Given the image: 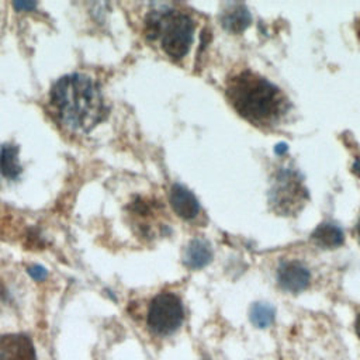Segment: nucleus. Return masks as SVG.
<instances>
[{"label": "nucleus", "instance_id": "1", "mask_svg": "<svg viewBox=\"0 0 360 360\" xmlns=\"http://www.w3.org/2000/svg\"><path fill=\"white\" fill-rule=\"evenodd\" d=\"M51 103L58 121L73 132H89L107 112L98 86L77 73L63 76L53 84Z\"/></svg>", "mask_w": 360, "mask_h": 360}, {"label": "nucleus", "instance_id": "2", "mask_svg": "<svg viewBox=\"0 0 360 360\" xmlns=\"http://www.w3.org/2000/svg\"><path fill=\"white\" fill-rule=\"evenodd\" d=\"M226 91L235 110L256 124L276 118L284 103L283 94L274 84L249 70L232 77Z\"/></svg>", "mask_w": 360, "mask_h": 360}, {"label": "nucleus", "instance_id": "3", "mask_svg": "<svg viewBox=\"0 0 360 360\" xmlns=\"http://www.w3.org/2000/svg\"><path fill=\"white\" fill-rule=\"evenodd\" d=\"M194 22L184 13L152 11L146 18V35L160 37L163 51L172 59H181L193 42Z\"/></svg>", "mask_w": 360, "mask_h": 360}, {"label": "nucleus", "instance_id": "4", "mask_svg": "<svg viewBox=\"0 0 360 360\" xmlns=\"http://www.w3.org/2000/svg\"><path fill=\"white\" fill-rule=\"evenodd\" d=\"M184 318L183 304L173 292L158 294L148 309V326L156 335H170L179 329Z\"/></svg>", "mask_w": 360, "mask_h": 360}, {"label": "nucleus", "instance_id": "5", "mask_svg": "<svg viewBox=\"0 0 360 360\" xmlns=\"http://www.w3.org/2000/svg\"><path fill=\"white\" fill-rule=\"evenodd\" d=\"M311 274L305 266L298 262H287L278 267L277 281L280 287L290 292H300L309 284Z\"/></svg>", "mask_w": 360, "mask_h": 360}, {"label": "nucleus", "instance_id": "6", "mask_svg": "<svg viewBox=\"0 0 360 360\" xmlns=\"http://www.w3.org/2000/svg\"><path fill=\"white\" fill-rule=\"evenodd\" d=\"M0 360H37L31 339L25 335L1 336Z\"/></svg>", "mask_w": 360, "mask_h": 360}, {"label": "nucleus", "instance_id": "7", "mask_svg": "<svg viewBox=\"0 0 360 360\" xmlns=\"http://www.w3.org/2000/svg\"><path fill=\"white\" fill-rule=\"evenodd\" d=\"M170 204L173 211L184 218L193 219L200 212V205L194 194L181 184H174L170 190Z\"/></svg>", "mask_w": 360, "mask_h": 360}, {"label": "nucleus", "instance_id": "8", "mask_svg": "<svg viewBox=\"0 0 360 360\" xmlns=\"http://www.w3.org/2000/svg\"><path fill=\"white\" fill-rule=\"evenodd\" d=\"M183 260L190 269H201L212 260V250L205 240L194 239L187 245Z\"/></svg>", "mask_w": 360, "mask_h": 360}, {"label": "nucleus", "instance_id": "9", "mask_svg": "<svg viewBox=\"0 0 360 360\" xmlns=\"http://www.w3.org/2000/svg\"><path fill=\"white\" fill-rule=\"evenodd\" d=\"M221 22L228 31L240 32L250 24V13L243 4L233 3L221 14Z\"/></svg>", "mask_w": 360, "mask_h": 360}, {"label": "nucleus", "instance_id": "10", "mask_svg": "<svg viewBox=\"0 0 360 360\" xmlns=\"http://www.w3.org/2000/svg\"><path fill=\"white\" fill-rule=\"evenodd\" d=\"M0 173L7 179H15L21 173L17 146L4 145L0 149Z\"/></svg>", "mask_w": 360, "mask_h": 360}, {"label": "nucleus", "instance_id": "11", "mask_svg": "<svg viewBox=\"0 0 360 360\" xmlns=\"http://www.w3.org/2000/svg\"><path fill=\"white\" fill-rule=\"evenodd\" d=\"M312 238L322 246L326 248H336L343 243V232L339 226L333 224H322L319 225L314 233Z\"/></svg>", "mask_w": 360, "mask_h": 360}, {"label": "nucleus", "instance_id": "12", "mask_svg": "<svg viewBox=\"0 0 360 360\" xmlns=\"http://www.w3.org/2000/svg\"><path fill=\"white\" fill-rule=\"evenodd\" d=\"M274 308L266 302H256L250 309V321L256 328H267L274 321Z\"/></svg>", "mask_w": 360, "mask_h": 360}, {"label": "nucleus", "instance_id": "13", "mask_svg": "<svg viewBox=\"0 0 360 360\" xmlns=\"http://www.w3.org/2000/svg\"><path fill=\"white\" fill-rule=\"evenodd\" d=\"M28 273L34 280H38V281H41L46 277V270L42 266H32L28 269Z\"/></svg>", "mask_w": 360, "mask_h": 360}, {"label": "nucleus", "instance_id": "14", "mask_svg": "<svg viewBox=\"0 0 360 360\" xmlns=\"http://www.w3.org/2000/svg\"><path fill=\"white\" fill-rule=\"evenodd\" d=\"M14 7L17 8V10H27V11H30V10H32V8H35V3H14Z\"/></svg>", "mask_w": 360, "mask_h": 360}, {"label": "nucleus", "instance_id": "15", "mask_svg": "<svg viewBox=\"0 0 360 360\" xmlns=\"http://www.w3.org/2000/svg\"><path fill=\"white\" fill-rule=\"evenodd\" d=\"M274 152L277 153V155H283L284 152H287V145L285 143H277L276 146H274Z\"/></svg>", "mask_w": 360, "mask_h": 360}, {"label": "nucleus", "instance_id": "16", "mask_svg": "<svg viewBox=\"0 0 360 360\" xmlns=\"http://www.w3.org/2000/svg\"><path fill=\"white\" fill-rule=\"evenodd\" d=\"M354 330H356L357 336L360 338V314H359V315H357V318H356V322H354Z\"/></svg>", "mask_w": 360, "mask_h": 360}, {"label": "nucleus", "instance_id": "17", "mask_svg": "<svg viewBox=\"0 0 360 360\" xmlns=\"http://www.w3.org/2000/svg\"><path fill=\"white\" fill-rule=\"evenodd\" d=\"M353 172L357 173V174H360V159H357V160L354 162V165H353Z\"/></svg>", "mask_w": 360, "mask_h": 360}, {"label": "nucleus", "instance_id": "18", "mask_svg": "<svg viewBox=\"0 0 360 360\" xmlns=\"http://www.w3.org/2000/svg\"><path fill=\"white\" fill-rule=\"evenodd\" d=\"M359 235H360V222H359Z\"/></svg>", "mask_w": 360, "mask_h": 360}]
</instances>
